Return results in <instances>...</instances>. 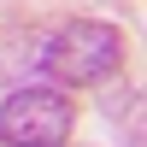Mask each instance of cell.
Here are the masks:
<instances>
[{
	"label": "cell",
	"mask_w": 147,
	"mask_h": 147,
	"mask_svg": "<svg viewBox=\"0 0 147 147\" xmlns=\"http://www.w3.org/2000/svg\"><path fill=\"white\" fill-rule=\"evenodd\" d=\"M41 65H47V77L65 82V88H94V82H106L124 65V35H118L112 24L77 18V24H65V30L41 47Z\"/></svg>",
	"instance_id": "6da1fadb"
},
{
	"label": "cell",
	"mask_w": 147,
	"mask_h": 147,
	"mask_svg": "<svg viewBox=\"0 0 147 147\" xmlns=\"http://www.w3.org/2000/svg\"><path fill=\"white\" fill-rule=\"evenodd\" d=\"M65 136H71V100H65V88L30 82V88L6 94V106H0V141L6 147H59Z\"/></svg>",
	"instance_id": "7a4b0ae2"
}]
</instances>
